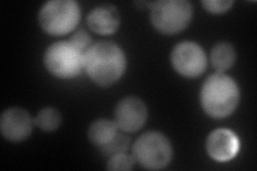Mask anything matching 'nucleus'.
<instances>
[{
	"mask_svg": "<svg viewBox=\"0 0 257 171\" xmlns=\"http://www.w3.org/2000/svg\"><path fill=\"white\" fill-rule=\"evenodd\" d=\"M84 70L94 84L109 87L121 78L126 70V56L119 45L109 41L92 44L84 54Z\"/></svg>",
	"mask_w": 257,
	"mask_h": 171,
	"instance_id": "f257e3e1",
	"label": "nucleus"
},
{
	"mask_svg": "<svg viewBox=\"0 0 257 171\" xmlns=\"http://www.w3.org/2000/svg\"><path fill=\"white\" fill-rule=\"evenodd\" d=\"M240 90L236 80L225 74L214 73L209 76L200 89V104L209 117L223 119L237 109Z\"/></svg>",
	"mask_w": 257,
	"mask_h": 171,
	"instance_id": "f03ea898",
	"label": "nucleus"
},
{
	"mask_svg": "<svg viewBox=\"0 0 257 171\" xmlns=\"http://www.w3.org/2000/svg\"><path fill=\"white\" fill-rule=\"evenodd\" d=\"M79 5L74 0H52L39 12V24L46 34L60 37L73 31L80 21Z\"/></svg>",
	"mask_w": 257,
	"mask_h": 171,
	"instance_id": "7ed1b4c3",
	"label": "nucleus"
},
{
	"mask_svg": "<svg viewBox=\"0 0 257 171\" xmlns=\"http://www.w3.org/2000/svg\"><path fill=\"white\" fill-rule=\"evenodd\" d=\"M193 18L192 4L187 0H160L150 6L151 24L163 35L186 29Z\"/></svg>",
	"mask_w": 257,
	"mask_h": 171,
	"instance_id": "20e7f679",
	"label": "nucleus"
},
{
	"mask_svg": "<svg viewBox=\"0 0 257 171\" xmlns=\"http://www.w3.org/2000/svg\"><path fill=\"white\" fill-rule=\"evenodd\" d=\"M133 157L145 169L160 170L170 165L172 161L173 146L163 133L146 132L135 141Z\"/></svg>",
	"mask_w": 257,
	"mask_h": 171,
	"instance_id": "39448f33",
	"label": "nucleus"
},
{
	"mask_svg": "<svg viewBox=\"0 0 257 171\" xmlns=\"http://www.w3.org/2000/svg\"><path fill=\"white\" fill-rule=\"evenodd\" d=\"M84 54L69 41H60L47 47L43 56L45 69L60 79H72L84 70Z\"/></svg>",
	"mask_w": 257,
	"mask_h": 171,
	"instance_id": "423d86ee",
	"label": "nucleus"
},
{
	"mask_svg": "<svg viewBox=\"0 0 257 171\" xmlns=\"http://www.w3.org/2000/svg\"><path fill=\"white\" fill-rule=\"evenodd\" d=\"M171 61L175 71L187 78L203 75L207 68L205 51L193 41H182L177 44L172 51Z\"/></svg>",
	"mask_w": 257,
	"mask_h": 171,
	"instance_id": "0eeeda50",
	"label": "nucleus"
},
{
	"mask_svg": "<svg viewBox=\"0 0 257 171\" xmlns=\"http://www.w3.org/2000/svg\"><path fill=\"white\" fill-rule=\"evenodd\" d=\"M148 118V108L138 96H126L120 100L115 109V122L119 129L134 133L141 129Z\"/></svg>",
	"mask_w": 257,
	"mask_h": 171,
	"instance_id": "6e6552de",
	"label": "nucleus"
},
{
	"mask_svg": "<svg viewBox=\"0 0 257 171\" xmlns=\"http://www.w3.org/2000/svg\"><path fill=\"white\" fill-rule=\"evenodd\" d=\"M34 125L30 113L21 107L6 109L0 118V131L5 139L11 142L26 140L31 135Z\"/></svg>",
	"mask_w": 257,
	"mask_h": 171,
	"instance_id": "1a4fd4ad",
	"label": "nucleus"
},
{
	"mask_svg": "<svg viewBox=\"0 0 257 171\" xmlns=\"http://www.w3.org/2000/svg\"><path fill=\"white\" fill-rule=\"evenodd\" d=\"M240 148L237 135L227 128H218L209 134L206 140L208 155L216 161H228L234 158Z\"/></svg>",
	"mask_w": 257,
	"mask_h": 171,
	"instance_id": "9d476101",
	"label": "nucleus"
},
{
	"mask_svg": "<svg viewBox=\"0 0 257 171\" xmlns=\"http://www.w3.org/2000/svg\"><path fill=\"white\" fill-rule=\"evenodd\" d=\"M87 25L96 35H112L120 26V14L112 5H101L88 14Z\"/></svg>",
	"mask_w": 257,
	"mask_h": 171,
	"instance_id": "9b49d317",
	"label": "nucleus"
},
{
	"mask_svg": "<svg viewBox=\"0 0 257 171\" xmlns=\"http://www.w3.org/2000/svg\"><path fill=\"white\" fill-rule=\"evenodd\" d=\"M119 127L115 121L109 119H98L92 122L88 128V139L96 148H102L114 139L119 133Z\"/></svg>",
	"mask_w": 257,
	"mask_h": 171,
	"instance_id": "f8f14e48",
	"label": "nucleus"
},
{
	"mask_svg": "<svg viewBox=\"0 0 257 171\" xmlns=\"http://www.w3.org/2000/svg\"><path fill=\"white\" fill-rule=\"evenodd\" d=\"M236 61V51L228 42H220L211 51V63L218 73H225Z\"/></svg>",
	"mask_w": 257,
	"mask_h": 171,
	"instance_id": "ddd939ff",
	"label": "nucleus"
},
{
	"mask_svg": "<svg viewBox=\"0 0 257 171\" xmlns=\"http://www.w3.org/2000/svg\"><path fill=\"white\" fill-rule=\"evenodd\" d=\"M62 121L61 113L54 107H45L38 112L34 118L35 125L44 132H54L57 129Z\"/></svg>",
	"mask_w": 257,
	"mask_h": 171,
	"instance_id": "4468645a",
	"label": "nucleus"
},
{
	"mask_svg": "<svg viewBox=\"0 0 257 171\" xmlns=\"http://www.w3.org/2000/svg\"><path fill=\"white\" fill-rule=\"evenodd\" d=\"M128 144H130V139H128L125 135L118 133L114 139L109 141L107 144L102 146L99 150L105 156L110 157L112 155H116V154L125 153V151L128 148Z\"/></svg>",
	"mask_w": 257,
	"mask_h": 171,
	"instance_id": "2eb2a0df",
	"label": "nucleus"
},
{
	"mask_svg": "<svg viewBox=\"0 0 257 171\" xmlns=\"http://www.w3.org/2000/svg\"><path fill=\"white\" fill-rule=\"evenodd\" d=\"M133 155H127L125 153H120L109 157L107 162L108 170H131L135 164Z\"/></svg>",
	"mask_w": 257,
	"mask_h": 171,
	"instance_id": "dca6fc26",
	"label": "nucleus"
},
{
	"mask_svg": "<svg viewBox=\"0 0 257 171\" xmlns=\"http://www.w3.org/2000/svg\"><path fill=\"white\" fill-rule=\"evenodd\" d=\"M69 42L71 44H73L77 50H79L83 54L86 53V51L92 45V41L91 37L89 36L87 31L80 29L74 32L73 36H72L69 40Z\"/></svg>",
	"mask_w": 257,
	"mask_h": 171,
	"instance_id": "f3484780",
	"label": "nucleus"
},
{
	"mask_svg": "<svg viewBox=\"0 0 257 171\" xmlns=\"http://www.w3.org/2000/svg\"><path fill=\"white\" fill-rule=\"evenodd\" d=\"M202 5L208 12L212 14H222L231 9L234 2H230V0H204Z\"/></svg>",
	"mask_w": 257,
	"mask_h": 171,
	"instance_id": "a211bd4d",
	"label": "nucleus"
}]
</instances>
